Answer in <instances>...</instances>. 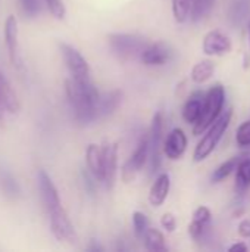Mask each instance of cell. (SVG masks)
I'll return each mask as SVG.
<instances>
[{"mask_svg": "<svg viewBox=\"0 0 250 252\" xmlns=\"http://www.w3.org/2000/svg\"><path fill=\"white\" fill-rule=\"evenodd\" d=\"M65 92L72 109L75 121L80 124H90L97 118V105L100 100V93L90 81H78L69 78L65 81Z\"/></svg>", "mask_w": 250, "mask_h": 252, "instance_id": "1", "label": "cell"}, {"mask_svg": "<svg viewBox=\"0 0 250 252\" xmlns=\"http://www.w3.org/2000/svg\"><path fill=\"white\" fill-rule=\"evenodd\" d=\"M231 117H233V109L231 108L222 111V114L218 117V120L205 131V136L197 143V146H196V149L193 152L194 162L205 161L215 151V148L221 142L222 136L225 134V131H227L230 123H231Z\"/></svg>", "mask_w": 250, "mask_h": 252, "instance_id": "2", "label": "cell"}, {"mask_svg": "<svg viewBox=\"0 0 250 252\" xmlns=\"http://www.w3.org/2000/svg\"><path fill=\"white\" fill-rule=\"evenodd\" d=\"M225 102V90L221 84H215L209 89V92L205 96L203 111L199 118V121L193 126V134L200 136L203 134L222 114Z\"/></svg>", "mask_w": 250, "mask_h": 252, "instance_id": "3", "label": "cell"}, {"mask_svg": "<svg viewBox=\"0 0 250 252\" xmlns=\"http://www.w3.org/2000/svg\"><path fill=\"white\" fill-rule=\"evenodd\" d=\"M111 49L121 58H136L141 56L143 50L149 46L146 38L136 35V34H122V32H115L109 34L108 37Z\"/></svg>", "mask_w": 250, "mask_h": 252, "instance_id": "4", "label": "cell"}, {"mask_svg": "<svg viewBox=\"0 0 250 252\" xmlns=\"http://www.w3.org/2000/svg\"><path fill=\"white\" fill-rule=\"evenodd\" d=\"M59 49H60L63 61L71 72V77L78 81H90V66L87 63L85 58L71 44L60 43Z\"/></svg>", "mask_w": 250, "mask_h": 252, "instance_id": "5", "label": "cell"}, {"mask_svg": "<svg viewBox=\"0 0 250 252\" xmlns=\"http://www.w3.org/2000/svg\"><path fill=\"white\" fill-rule=\"evenodd\" d=\"M147 159H149V136H144L140 139L133 155L122 165V171H121L122 182L125 183L133 182L137 177V174L143 170Z\"/></svg>", "mask_w": 250, "mask_h": 252, "instance_id": "6", "label": "cell"}, {"mask_svg": "<svg viewBox=\"0 0 250 252\" xmlns=\"http://www.w3.org/2000/svg\"><path fill=\"white\" fill-rule=\"evenodd\" d=\"M162 128H164L162 114L156 112L152 120V127H150V134H149V159H150V173L152 174L159 171V167L162 162V158H161V152L164 149Z\"/></svg>", "mask_w": 250, "mask_h": 252, "instance_id": "7", "label": "cell"}, {"mask_svg": "<svg viewBox=\"0 0 250 252\" xmlns=\"http://www.w3.org/2000/svg\"><path fill=\"white\" fill-rule=\"evenodd\" d=\"M49 219H50V230L53 233V236L60 241V242H75L77 235L74 230V226L66 214V211L59 207L53 211L49 213Z\"/></svg>", "mask_w": 250, "mask_h": 252, "instance_id": "8", "label": "cell"}, {"mask_svg": "<svg viewBox=\"0 0 250 252\" xmlns=\"http://www.w3.org/2000/svg\"><path fill=\"white\" fill-rule=\"evenodd\" d=\"M37 182H38V190H40V195H41V199H43V204H44L47 213H50V211L62 207L60 198H59V193H57V189L53 185L50 176L44 170H40L38 171Z\"/></svg>", "mask_w": 250, "mask_h": 252, "instance_id": "9", "label": "cell"}, {"mask_svg": "<svg viewBox=\"0 0 250 252\" xmlns=\"http://www.w3.org/2000/svg\"><path fill=\"white\" fill-rule=\"evenodd\" d=\"M103 149V168H105V174H103V185L106 186L108 190H111L115 185V179H116V164H118V145L116 143H111V142H105L102 145Z\"/></svg>", "mask_w": 250, "mask_h": 252, "instance_id": "10", "label": "cell"}, {"mask_svg": "<svg viewBox=\"0 0 250 252\" xmlns=\"http://www.w3.org/2000/svg\"><path fill=\"white\" fill-rule=\"evenodd\" d=\"M172 58V49L164 43V41H158V43H153V44H149L140 59L144 65L147 66H161V65H165L167 62H169Z\"/></svg>", "mask_w": 250, "mask_h": 252, "instance_id": "11", "label": "cell"}, {"mask_svg": "<svg viewBox=\"0 0 250 252\" xmlns=\"http://www.w3.org/2000/svg\"><path fill=\"white\" fill-rule=\"evenodd\" d=\"M202 49H203V53L209 56H222L231 52L233 44H231V40L225 34L215 30V31H209L205 35Z\"/></svg>", "mask_w": 250, "mask_h": 252, "instance_id": "12", "label": "cell"}, {"mask_svg": "<svg viewBox=\"0 0 250 252\" xmlns=\"http://www.w3.org/2000/svg\"><path fill=\"white\" fill-rule=\"evenodd\" d=\"M187 149V136L181 128H174L169 131L164 142V154L168 159L177 161L180 159Z\"/></svg>", "mask_w": 250, "mask_h": 252, "instance_id": "13", "label": "cell"}, {"mask_svg": "<svg viewBox=\"0 0 250 252\" xmlns=\"http://www.w3.org/2000/svg\"><path fill=\"white\" fill-rule=\"evenodd\" d=\"M18 111H19L18 97L13 89L10 87L9 81L0 72V120L6 114H16Z\"/></svg>", "mask_w": 250, "mask_h": 252, "instance_id": "14", "label": "cell"}, {"mask_svg": "<svg viewBox=\"0 0 250 252\" xmlns=\"http://www.w3.org/2000/svg\"><path fill=\"white\" fill-rule=\"evenodd\" d=\"M85 162H87V170L91 173V176L103 183V174H105V168H103V149L99 145H88L87 151H85Z\"/></svg>", "mask_w": 250, "mask_h": 252, "instance_id": "15", "label": "cell"}, {"mask_svg": "<svg viewBox=\"0 0 250 252\" xmlns=\"http://www.w3.org/2000/svg\"><path fill=\"white\" fill-rule=\"evenodd\" d=\"M211 210L208 207H199L194 213H193V220L189 226V233L190 236L194 239V241H199L203 238L205 232L208 230L209 227V223H211Z\"/></svg>", "mask_w": 250, "mask_h": 252, "instance_id": "16", "label": "cell"}, {"mask_svg": "<svg viewBox=\"0 0 250 252\" xmlns=\"http://www.w3.org/2000/svg\"><path fill=\"white\" fill-rule=\"evenodd\" d=\"M169 188H171V179L168 173H162L156 177V180L153 182L150 192H149V202L153 207H161L169 193Z\"/></svg>", "mask_w": 250, "mask_h": 252, "instance_id": "17", "label": "cell"}, {"mask_svg": "<svg viewBox=\"0 0 250 252\" xmlns=\"http://www.w3.org/2000/svg\"><path fill=\"white\" fill-rule=\"evenodd\" d=\"M205 96L202 92H193L190 94V97L187 99L184 108H183V118L189 123V124H196L202 115L203 111V103H205Z\"/></svg>", "mask_w": 250, "mask_h": 252, "instance_id": "18", "label": "cell"}, {"mask_svg": "<svg viewBox=\"0 0 250 252\" xmlns=\"http://www.w3.org/2000/svg\"><path fill=\"white\" fill-rule=\"evenodd\" d=\"M4 41L10 61L18 65V24L13 15L7 16L4 21Z\"/></svg>", "mask_w": 250, "mask_h": 252, "instance_id": "19", "label": "cell"}, {"mask_svg": "<svg viewBox=\"0 0 250 252\" xmlns=\"http://www.w3.org/2000/svg\"><path fill=\"white\" fill-rule=\"evenodd\" d=\"M121 97H122V93L119 90H113L106 94H102L99 105H97V118L111 115L121 103Z\"/></svg>", "mask_w": 250, "mask_h": 252, "instance_id": "20", "label": "cell"}, {"mask_svg": "<svg viewBox=\"0 0 250 252\" xmlns=\"http://www.w3.org/2000/svg\"><path fill=\"white\" fill-rule=\"evenodd\" d=\"M215 72V65L212 61H202L199 63H196L192 69V80L197 84H202V83H206Z\"/></svg>", "mask_w": 250, "mask_h": 252, "instance_id": "21", "label": "cell"}, {"mask_svg": "<svg viewBox=\"0 0 250 252\" xmlns=\"http://www.w3.org/2000/svg\"><path fill=\"white\" fill-rule=\"evenodd\" d=\"M144 241V247L147 251L152 252H165L168 251V247L165 244V239H164V235L156 230V229H149L143 238Z\"/></svg>", "mask_w": 250, "mask_h": 252, "instance_id": "22", "label": "cell"}, {"mask_svg": "<svg viewBox=\"0 0 250 252\" xmlns=\"http://www.w3.org/2000/svg\"><path fill=\"white\" fill-rule=\"evenodd\" d=\"M250 188V158L240 159L236 168V189L245 192Z\"/></svg>", "mask_w": 250, "mask_h": 252, "instance_id": "23", "label": "cell"}, {"mask_svg": "<svg viewBox=\"0 0 250 252\" xmlns=\"http://www.w3.org/2000/svg\"><path fill=\"white\" fill-rule=\"evenodd\" d=\"M0 189L3 190V193L9 198H16L21 193L19 185L15 180V177L6 171V170H0Z\"/></svg>", "mask_w": 250, "mask_h": 252, "instance_id": "24", "label": "cell"}, {"mask_svg": "<svg viewBox=\"0 0 250 252\" xmlns=\"http://www.w3.org/2000/svg\"><path fill=\"white\" fill-rule=\"evenodd\" d=\"M194 0H172V15L178 24L186 22L190 18Z\"/></svg>", "mask_w": 250, "mask_h": 252, "instance_id": "25", "label": "cell"}, {"mask_svg": "<svg viewBox=\"0 0 250 252\" xmlns=\"http://www.w3.org/2000/svg\"><path fill=\"white\" fill-rule=\"evenodd\" d=\"M214 4H215V0H194L193 7H192V13H190L192 21L197 22V21L205 19L211 13Z\"/></svg>", "mask_w": 250, "mask_h": 252, "instance_id": "26", "label": "cell"}, {"mask_svg": "<svg viewBox=\"0 0 250 252\" xmlns=\"http://www.w3.org/2000/svg\"><path fill=\"white\" fill-rule=\"evenodd\" d=\"M239 162H240V159H239L237 157L230 158L228 161L222 162V164L214 171V174H212V182H214V183H220V182L225 180V179L237 168Z\"/></svg>", "mask_w": 250, "mask_h": 252, "instance_id": "27", "label": "cell"}, {"mask_svg": "<svg viewBox=\"0 0 250 252\" xmlns=\"http://www.w3.org/2000/svg\"><path fill=\"white\" fill-rule=\"evenodd\" d=\"M133 224H134V233L139 239H143L146 232L149 230V220L146 217V214L136 211L133 214Z\"/></svg>", "mask_w": 250, "mask_h": 252, "instance_id": "28", "label": "cell"}, {"mask_svg": "<svg viewBox=\"0 0 250 252\" xmlns=\"http://www.w3.org/2000/svg\"><path fill=\"white\" fill-rule=\"evenodd\" d=\"M236 142L242 148H249L250 146V120L242 123L236 131Z\"/></svg>", "mask_w": 250, "mask_h": 252, "instance_id": "29", "label": "cell"}, {"mask_svg": "<svg viewBox=\"0 0 250 252\" xmlns=\"http://www.w3.org/2000/svg\"><path fill=\"white\" fill-rule=\"evenodd\" d=\"M46 1V6L49 9V12L57 18V19H63L65 18V13H66V9H65V4L62 0H44Z\"/></svg>", "mask_w": 250, "mask_h": 252, "instance_id": "30", "label": "cell"}, {"mask_svg": "<svg viewBox=\"0 0 250 252\" xmlns=\"http://www.w3.org/2000/svg\"><path fill=\"white\" fill-rule=\"evenodd\" d=\"M21 1V7H22V12L27 15V16H35L38 12H40V4H38V0H19Z\"/></svg>", "mask_w": 250, "mask_h": 252, "instance_id": "31", "label": "cell"}, {"mask_svg": "<svg viewBox=\"0 0 250 252\" xmlns=\"http://www.w3.org/2000/svg\"><path fill=\"white\" fill-rule=\"evenodd\" d=\"M161 224H162V227H164L168 233H172V232L175 230V227H177V220H175L174 214L165 213V214L162 216V219H161Z\"/></svg>", "mask_w": 250, "mask_h": 252, "instance_id": "32", "label": "cell"}, {"mask_svg": "<svg viewBox=\"0 0 250 252\" xmlns=\"http://www.w3.org/2000/svg\"><path fill=\"white\" fill-rule=\"evenodd\" d=\"M239 233L243 238H250V220L246 219L239 224Z\"/></svg>", "mask_w": 250, "mask_h": 252, "instance_id": "33", "label": "cell"}, {"mask_svg": "<svg viewBox=\"0 0 250 252\" xmlns=\"http://www.w3.org/2000/svg\"><path fill=\"white\" fill-rule=\"evenodd\" d=\"M228 251L230 252H246L248 251V245H246V244H243V242H240V244H234V245H231V247L228 248Z\"/></svg>", "mask_w": 250, "mask_h": 252, "instance_id": "34", "label": "cell"}, {"mask_svg": "<svg viewBox=\"0 0 250 252\" xmlns=\"http://www.w3.org/2000/svg\"><path fill=\"white\" fill-rule=\"evenodd\" d=\"M88 251H103V248L102 247H99V245H96V244H93L91 247H88L87 248Z\"/></svg>", "mask_w": 250, "mask_h": 252, "instance_id": "35", "label": "cell"}, {"mask_svg": "<svg viewBox=\"0 0 250 252\" xmlns=\"http://www.w3.org/2000/svg\"><path fill=\"white\" fill-rule=\"evenodd\" d=\"M249 32H250V28H249Z\"/></svg>", "mask_w": 250, "mask_h": 252, "instance_id": "36", "label": "cell"}]
</instances>
